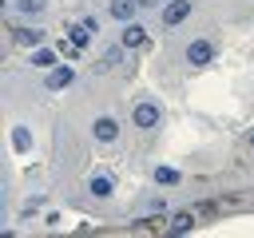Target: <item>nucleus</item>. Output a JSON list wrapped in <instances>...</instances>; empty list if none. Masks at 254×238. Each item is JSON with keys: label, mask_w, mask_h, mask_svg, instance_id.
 Wrapping results in <instances>:
<instances>
[{"label": "nucleus", "mask_w": 254, "mask_h": 238, "mask_svg": "<svg viewBox=\"0 0 254 238\" xmlns=\"http://www.w3.org/2000/svg\"><path fill=\"white\" fill-rule=\"evenodd\" d=\"M190 8H194V0H171V4L163 8V24H167V28L183 24V20L190 16Z\"/></svg>", "instance_id": "obj_1"}, {"label": "nucleus", "mask_w": 254, "mask_h": 238, "mask_svg": "<svg viewBox=\"0 0 254 238\" xmlns=\"http://www.w3.org/2000/svg\"><path fill=\"white\" fill-rule=\"evenodd\" d=\"M210 56H214V44L210 40H194L187 48V63H210Z\"/></svg>", "instance_id": "obj_2"}, {"label": "nucleus", "mask_w": 254, "mask_h": 238, "mask_svg": "<svg viewBox=\"0 0 254 238\" xmlns=\"http://www.w3.org/2000/svg\"><path fill=\"white\" fill-rule=\"evenodd\" d=\"M155 123H159V107H155V103H139V107H135V127L147 131V127H155Z\"/></svg>", "instance_id": "obj_3"}, {"label": "nucleus", "mask_w": 254, "mask_h": 238, "mask_svg": "<svg viewBox=\"0 0 254 238\" xmlns=\"http://www.w3.org/2000/svg\"><path fill=\"white\" fill-rule=\"evenodd\" d=\"M71 79H75L71 67H52V75H48V91H64Z\"/></svg>", "instance_id": "obj_4"}, {"label": "nucleus", "mask_w": 254, "mask_h": 238, "mask_svg": "<svg viewBox=\"0 0 254 238\" xmlns=\"http://www.w3.org/2000/svg\"><path fill=\"white\" fill-rule=\"evenodd\" d=\"M91 131H95V139H103V143H111V139L119 135V123H115L111 115H103V119H95V127H91Z\"/></svg>", "instance_id": "obj_5"}, {"label": "nucleus", "mask_w": 254, "mask_h": 238, "mask_svg": "<svg viewBox=\"0 0 254 238\" xmlns=\"http://www.w3.org/2000/svg\"><path fill=\"white\" fill-rule=\"evenodd\" d=\"M143 40H147V32H143L139 24H131V20H127V24H123V48H139Z\"/></svg>", "instance_id": "obj_6"}, {"label": "nucleus", "mask_w": 254, "mask_h": 238, "mask_svg": "<svg viewBox=\"0 0 254 238\" xmlns=\"http://www.w3.org/2000/svg\"><path fill=\"white\" fill-rule=\"evenodd\" d=\"M194 218H198V210H183V214H175V218H171V234H187V230L194 226Z\"/></svg>", "instance_id": "obj_7"}, {"label": "nucleus", "mask_w": 254, "mask_h": 238, "mask_svg": "<svg viewBox=\"0 0 254 238\" xmlns=\"http://www.w3.org/2000/svg\"><path fill=\"white\" fill-rule=\"evenodd\" d=\"M135 8H139V0H111V16H115V20H123V24L135 16Z\"/></svg>", "instance_id": "obj_8"}, {"label": "nucleus", "mask_w": 254, "mask_h": 238, "mask_svg": "<svg viewBox=\"0 0 254 238\" xmlns=\"http://www.w3.org/2000/svg\"><path fill=\"white\" fill-rule=\"evenodd\" d=\"M12 36H16V44H36V48H40V40H44V32H36V28H16Z\"/></svg>", "instance_id": "obj_9"}, {"label": "nucleus", "mask_w": 254, "mask_h": 238, "mask_svg": "<svg viewBox=\"0 0 254 238\" xmlns=\"http://www.w3.org/2000/svg\"><path fill=\"white\" fill-rule=\"evenodd\" d=\"M155 182H159V186H175V182H179V171H175V167H155Z\"/></svg>", "instance_id": "obj_10"}, {"label": "nucleus", "mask_w": 254, "mask_h": 238, "mask_svg": "<svg viewBox=\"0 0 254 238\" xmlns=\"http://www.w3.org/2000/svg\"><path fill=\"white\" fill-rule=\"evenodd\" d=\"M67 40H71L75 48H83V44L91 40V28H87V24H79V28H67Z\"/></svg>", "instance_id": "obj_11"}, {"label": "nucleus", "mask_w": 254, "mask_h": 238, "mask_svg": "<svg viewBox=\"0 0 254 238\" xmlns=\"http://www.w3.org/2000/svg\"><path fill=\"white\" fill-rule=\"evenodd\" d=\"M91 194H95V198H107V194H111V178H107V175H95V178H91Z\"/></svg>", "instance_id": "obj_12"}, {"label": "nucleus", "mask_w": 254, "mask_h": 238, "mask_svg": "<svg viewBox=\"0 0 254 238\" xmlns=\"http://www.w3.org/2000/svg\"><path fill=\"white\" fill-rule=\"evenodd\" d=\"M32 63H36V67H56V52H48V48H36Z\"/></svg>", "instance_id": "obj_13"}, {"label": "nucleus", "mask_w": 254, "mask_h": 238, "mask_svg": "<svg viewBox=\"0 0 254 238\" xmlns=\"http://www.w3.org/2000/svg\"><path fill=\"white\" fill-rule=\"evenodd\" d=\"M12 143H16V151H28V147H32V135H28L24 127H16V131H12Z\"/></svg>", "instance_id": "obj_14"}, {"label": "nucleus", "mask_w": 254, "mask_h": 238, "mask_svg": "<svg viewBox=\"0 0 254 238\" xmlns=\"http://www.w3.org/2000/svg\"><path fill=\"white\" fill-rule=\"evenodd\" d=\"M44 4H48V0H16V8L28 12V16H32V12H44Z\"/></svg>", "instance_id": "obj_15"}, {"label": "nucleus", "mask_w": 254, "mask_h": 238, "mask_svg": "<svg viewBox=\"0 0 254 238\" xmlns=\"http://www.w3.org/2000/svg\"><path fill=\"white\" fill-rule=\"evenodd\" d=\"M111 63H119V48H107V56H103L99 67H111Z\"/></svg>", "instance_id": "obj_16"}, {"label": "nucleus", "mask_w": 254, "mask_h": 238, "mask_svg": "<svg viewBox=\"0 0 254 238\" xmlns=\"http://www.w3.org/2000/svg\"><path fill=\"white\" fill-rule=\"evenodd\" d=\"M250 147H254V131H250Z\"/></svg>", "instance_id": "obj_17"}, {"label": "nucleus", "mask_w": 254, "mask_h": 238, "mask_svg": "<svg viewBox=\"0 0 254 238\" xmlns=\"http://www.w3.org/2000/svg\"><path fill=\"white\" fill-rule=\"evenodd\" d=\"M139 4H155V0H139Z\"/></svg>", "instance_id": "obj_18"}]
</instances>
